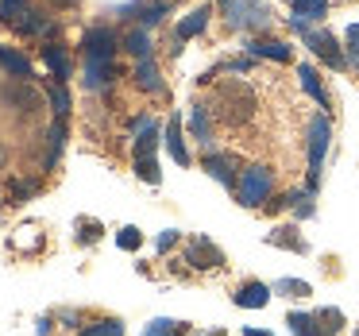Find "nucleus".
Wrapping results in <instances>:
<instances>
[{
  "mask_svg": "<svg viewBox=\"0 0 359 336\" xmlns=\"http://www.w3.org/2000/svg\"><path fill=\"white\" fill-rule=\"evenodd\" d=\"M255 109H259V101H255V93H251V86L248 81H224V86L217 89V97H212V112H217L224 124H248L251 116H255Z\"/></svg>",
  "mask_w": 359,
  "mask_h": 336,
  "instance_id": "nucleus-1",
  "label": "nucleus"
},
{
  "mask_svg": "<svg viewBox=\"0 0 359 336\" xmlns=\"http://www.w3.org/2000/svg\"><path fill=\"white\" fill-rule=\"evenodd\" d=\"M290 27L302 35L305 47H309L313 55L320 58V62H328L332 70H344V66H348V55H344V47L336 43L332 32H325V27H313V24H302V20H290Z\"/></svg>",
  "mask_w": 359,
  "mask_h": 336,
  "instance_id": "nucleus-2",
  "label": "nucleus"
},
{
  "mask_svg": "<svg viewBox=\"0 0 359 336\" xmlns=\"http://www.w3.org/2000/svg\"><path fill=\"white\" fill-rule=\"evenodd\" d=\"M217 4L224 12L228 27H236V32H263V27H271V8L263 0H217Z\"/></svg>",
  "mask_w": 359,
  "mask_h": 336,
  "instance_id": "nucleus-3",
  "label": "nucleus"
},
{
  "mask_svg": "<svg viewBox=\"0 0 359 336\" xmlns=\"http://www.w3.org/2000/svg\"><path fill=\"white\" fill-rule=\"evenodd\" d=\"M328 143H332V120L320 112V116L309 120V178H305V189H309V194H317V186H320V170H325Z\"/></svg>",
  "mask_w": 359,
  "mask_h": 336,
  "instance_id": "nucleus-4",
  "label": "nucleus"
},
{
  "mask_svg": "<svg viewBox=\"0 0 359 336\" xmlns=\"http://www.w3.org/2000/svg\"><path fill=\"white\" fill-rule=\"evenodd\" d=\"M274 194V174L271 166H248V170L240 174V182H236V197H240V205H248V209H259V205H266Z\"/></svg>",
  "mask_w": 359,
  "mask_h": 336,
  "instance_id": "nucleus-5",
  "label": "nucleus"
},
{
  "mask_svg": "<svg viewBox=\"0 0 359 336\" xmlns=\"http://www.w3.org/2000/svg\"><path fill=\"white\" fill-rule=\"evenodd\" d=\"M186 263L194 267V271H220V267H224V251L212 240H205V236H194L189 248H186Z\"/></svg>",
  "mask_w": 359,
  "mask_h": 336,
  "instance_id": "nucleus-6",
  "label": "nucleus"
},
{
  "mask_svg": "<svg viewBox=\"0 0 359 336\" xmlns=\"http://www.w3.org/2000/svg\"><path fill=\"white\" fill-rule=\"evenodd\" d=\"M116 32L112 27H89L86 35H81V55L86 58H109L112 62V55H116Z\"/></svg>",
  "mask_w": 359,
  "mask_h": 336,
  "instance_id": "nucleus-7",
  "label": "nucleus"
},
{
  "mask_svg": "<svg viewBox=\"0 0 359 336\" xmlns=\"http://www.w3.org/2000/svg\"><path fill=\"white\" fill-rule=\"evenodd\" d=\"M205 170H209V178H217L224 189L236 194V155H228V151H209V155H205Z\"/></svg>",
  "mask_w": 359,
  "mask_h": 336,
  "instance_id": "nucleus-8",
  "label": "nucleus"
},
{
  "mask_svg": "<svg viewBox=\"0 0 359 336\" xmlns=\"http://www.w3.org/2000/svg\"><path fill=\"white\" fill-rule=\"evenodd\" d=\"M112 78H116V62H109V58H86V74H81V81H86V89H109Z\"/></svg>",
  "mask_w": 359,
  "mask_h": 336,
  "instance_id": "nucleus-9",
  "label": "nucleus"
},
{
  "mask_svg": "<svg viewBox=\"0 0 359 336\" xmlns=\"http://www.w3.org/2000/svg\"><path fill=\"white\" fill-rule=\"evenodd\" d=\"M243 51H248L251 58H271V62H290V58H294V51L282 39H263V35H259V39H248Z\"/></svg>",
  "mask_w": 359,
  "mask_h": 336,
  "instance_id": "nucleus-10",
  "label": "nucleus"
},
{
  "mask_svg": "<svg viewBox=\"0 0 359 336\" xmlns=\"http://www.w3.org/2000/svg\"><path fill=\"white\" fill-rule=\"evenodd\" d=\"M232 302L240 305V309H263V305L271 302V286H266V282H243V286H236Z\"/></svg>",
  "mask_w": 359,
  "mask_h": 336,
  "instance_id": "nucleus-11",
  "label": "nucleus"
},
{
  "mask_svg": "<svg viewBox=\"0 0 359 336\" xmlns=\"http://www.w3.org/2000/svg\"><path fill=\"white\" fill-rule=\"evenodd\" d=\"M135 86H140L143 93H155V97H163V93H166L163 74H158L155 58H140V62H135Z\"/></svg>",
  "mask_w": 359,
  "mask_h": 336,
  "instance_id": "nucleus-12",
  "label": "nucleus"
},
{
  "mask_svg": "<svg viewBox=\"0 0 359 336\" xmlns=\"http://www.w3.org/2000/svg\"><path fill=\"white\" fill-rule=\"evenodd\" d=\"M120 12H135V20H140V27H155L158 20L170 12V4L166 0H151V4H143V0H135V4H124Z\"/></svg>",
  "mask_w": 359,
  "mask_h": 336,
  "instance_id": "nucleus-13",
  "label": "nucleus"
},
{
  "mask_svg": "<svg viewBox=\"0 0 359 336\" xmlns=\"http://www.w3.org/2000/svg\"><path fill=\"white\" fill-rule=\"evenodd\" d=\"M43 58H47L50 74H55V81H70L74 66H70V55H66V47H58V43H47L43 47Z\"/></svg>",
  "mask_w": 359,
  "mask_h": 336,
  "instance_id": "nucleus-14",
  "label": "nucleus"
},
{
  "mask_svg": "<svg viewBox=\"0 0 359 336\" xmlns=\"http://www.w3.org/2000/svg\"><path fill=\"white\" fill-rule=\"evenodd\" d=\"M166 151H170V159L178 166H189V151H186V140H182V120L170 116V124H166Z\"/></svg>",
  "mask_w": 359,
  "mask_h": 336,
  "instance_id": "nucleus-15",
  "label": "nucleus"
},
{
  "mask_svg": "<svg viewBox=\"0 0 359 336\" xmlns=\"http://www.w3.org/2000/svg\"><path fill=\"white\" fill-rule=\"evenodd\" d=\"M209 16H212V8L205 4V8H194L186 20L178 24V43H186V39H194V35H201L205 27H209Z\"/></svg>",
  "mask_w": 359,
  "mask_h": 336,
  "instance_id": "nucleus-16",
  "label": "nucleus"
},
{
  "mask_svg": "<svg viewBox=\"0 0 359 336\" xmlns=\"http://www.w3.org/2000/svg\"><path fill=\"white\" fill-rule=\"evenodd\" d=\"M0 66H4V70L12 74V78H20V81H27L32 78V62H27L24 55H20V51H12V47H4V43H0Z\"/></svg>",
  "mask_w": 359,
  "mask_h": 336,
  "instance_id": "nucleus-17",
  "label": "nucleus"
},
{
  "mask_svg": "<svg viewBox=\"0 0 359 336\" xmlns=\"http://www.w3.org/2000/svg\"><path fill=\"white\" fill-rule=\"evenodd\" d=\"M266 243H271V248H286V251H309V243H305L302 236H297V228H290V224L266 232Z\"/></svg>",
  "mask_w": 359,
  "mask_h": 336,
  "instance_id": "nucleus-18",
  "label": "nucleus"
},
{
  "mask_svg": "<svg viewBox=\"0 0 359 336\" xmlns=\"http://www.w3.org/2000/svg\"><path fill=\"white\" fill-rule=\"evenodd\" d=\"M297 78H302V89L313 97V101L320 105V109H328V93H325V86H320V78H317V70H313L309 62H302L297 66Z\"/></svg>",
  "mask_w": 359,
  "mask_h": 336,
  "instance_id": "nucleus-19",
  "label": "nucleus"
},
{
  "mask_svg": "<svg viewBox=\"0 0 359 336\" xmlns=\"http://www.w3.org/2000/svg\"><path fill=\"white\" fill-rule=\"evenodd\" d=\"M325 16H328V0H297L294 16H290V20H302V24H320Z\"/></svg>",
  "mask_w": 359,
  "mask_h": 336,
  "instance_id": "nucleus-20",
  "label": "nucleus"
},
{
  "mask_svg": "<svg viewBox=\"0 0 359 336\" xmlns=\"http://www.w3.org/2000/svg\"><path fill=\"white\" fill-rule=\"evenodd\" d=\"M189 132H194V140L201 143V147L212 140V120H209V112H205L201 105H194V109H189Z\"/></svg>",
  "mask_w": 359,
  "mask_h": 336,
  "instance_id": "nucleus-21",
  "label": "nucleus"
},
{
  "mask_svg": "<svg viewBox=\"0 0 359 336\" xmlns=\"http://www.w3.org/2000/svg\"><path fill=\"white\" fill-rule=\"evenodd\" d=\"M286 325H290V332L294 336H325L320 332V325H317V313H290L286 317Z\"/></svg>",
  "mask_w": 359,
  "mask_h": 336,
  "instance_id": "nucleus-22",
  "label": "nucleus"
},
{
  "mask_svg": "<svg viewBox=\"0 0 359 336\" xmlns=\"http://www.w3.org/2000/svg\"><path fill=\"white\" fill-rule=\"evenodd\" d=\"M124 51H128V55H135V58H151V35H147V27L128 32L124 35Z\"/></svg>",
  "mask_w": 359,
  "mask_h": 336,
  "instance_id": "nucleus-23",
  "label": "nucleus"
},
{
  "mask_svg": "<svg viewBox=\"0 0 359 336\" xmlns=\"http://www.w3.org/2000/svg\"><path fill=\"white\" fill-rule=\"evenodd\" d=\"M20 32H24V35H47L50 32V20L47 16H39V12H35V8H27L24 12V16H20Z\"/></svg>",
  "mask_w": 359,
  "mask_h": 336,
  "instance_id": "nucleus-24",
  "label": "nucleus"
},
{
  "mask_svg": "<svg viewBox=\"0 0 359 336\" xmlns=\"http://www.w3.org/2000/svg\"><path fill=\"white\" fill-rule=\"evenodd\" d=\"M143 336H186V325H182V321H170V317H158L143 328Z\"/></svg>",
  "mask_w": 359,
  "mask_h": 336,
  "instance_id": "nucleus-25",
  "label": "nucleus"
},
{
  "mask_svg": "<svg viewBox=\"0 0 359 336\" xmlns=\"http://www.w3.org/2000/svg\"><path fill=\"white\" fill-rule=\"evenodd\" d=\"M50 151H47V166H55L58 163V151H62V143H66V116H58L55 124H50Z\"/></svg>",
  "mask_w": 359,
  "mask_h": 336,
  "instance_id": "nucleus-26",
  "label": "nucleus"
},
{
  "mask_svg": "<svg viewBox=\"0 0 359 336\" xmlns=\"http://www.w3.org/2000/svg\"><path fill=\"white\" fill-rule=\"evenodd\" d=\"M135 174H140L147 186H158L163 182V174H158V163H155V155H135Z\"/></svg>",
  "mask_w": 359,
  "mask_h": 336,
  "instance_id": "nucleus-27",
  "label": "nucleus"
},
{
  "mask_svg": "<svg viewBox=\"0 0 359 336\" xmlns=\"http://www.w3.org/2000/svg\"><path fill=\"white\" fill-rule=\"evenodd\" d=\"M317 325L325 336H336L344 328V313L340 309H317Z\"/></svg>",
  "mask_w": 359,
  "mask_h": 336,
  "instance_id": "nucleus-28",
  "label": "nucleus"
},
{
  "mask_svg": "<svg viewBox=\"0 0 359 336\" xmlns=\"http://www.w3.org/2000/svg\"><path fill=\"white\" fill-rule=\"evenodd\" d=\"M344 55H348V66L359 74V24H351L344 32Z\"/></svg>",
  "mask_w": 359,
  "mask_h": 336,
  "instance_id": "nucleus-29",
  "label": "nucleus"
},
{
  "mask_svg": "<svg viewBox=\"0 0 359 336\" xmlns=\"http://www.w3.org/2000/svg\"><path fill=\"white\" fill-rule=\"evenodd\" d=\"M290 209H294L302 220H309L313 213H317V205H313V194H309V189H305V194H297V189H294V194H290Z\"/></svg>",
  "mask_w": 359,
  "mask_h": 336,
  "instance_id": "nucleus-30",
  "label": "nucleus"
},
{
  "mask_svg": "<svg viewBox=\"0 0 359 336\" xmlns=\"http://www.w3.org/2000/svg\"><path fill=\"white\" fill-rule=\"evenodd\" d=\"M47 97H50V105H55L58 116H66V112H70V93H66V81H55V86H47Z\"/></svg>",
  "mask_w": 359,
  "mask_h": 336,
  "instance_id": "nucleus-31",
  "label": "nucleus"
},
{
  "mask_svg": "<svg viewBox=\"0 0 359 336\" xmlns=\"http://www.w3.org/2000/svg\"><path fill=\"white\" fill-rule=\"evenodd\" d=\"M271 290H278V294H286V297H309L313 294L309 282H297V278H278Z\"/></svg>",
  "mask_w": 359,
  "mask_h": 336,
  "instance_id": "nucleus-32",
  "label": "nucleus"
},
{
  "mask_svg": "<svg viewBox=\"0 0 359 336\" xmlns=\"http://www.w3.org/2000/svg\"><path fill=\"white\" fill-rule=\"evenodd\" d=\"M4 97H8V101H20V105H27V112H35V109H39V93H32V89H8V93H4Z\"/></svg>",
  "mask_w": 359,
  "mask_h": 336,
  "instance_id": "nucleus-33",
  "label": "nucleus"
},
{
  "mask_svg": "<svg viewBox=\"0 0 359 336\" xmlns=\"http://www.w3.org/2000/svg\"><path fill=\"white\" fill-rule=\"evenodd\" d=\"M81 336H124V325H120V321H97V325L86 328Z\"/></svg>",
  "mask_w": 359,
  "mask_h": 336,
  "instance_id": "nucleus-34",
  "label": "nucleus"
},
{
  "mask_svg": "<svg viewBox=\"0 0 359 336\" xmlns=\"http://www.w3.org/2000/svg\"><path fill=\"white\" fill-rule=\"evenodd\" d=\"M116 243H120V248H124V251H135V248H140V243H143V236H140V228H132V224H128V228H120V236H116Z\"/></svg>",
  "mask_w": 359,
  "mask_h": 336,
  "instance_id": "nucleus-35",
  "label": "nucleus"
},
{
  "mask_svg": "<svg viewBox=\"0 0 359 336\" xmlns=\"http://www.w3.org/2000/svg\"><path fill=\"white\" fill-rule=\"evenodd\" d=\"M97 236H101V224H97V220H78V240L93 243Z\"/></svg>",
  "mask_w": 359,
  "mask_h": 336,
  "instance_id": "nucleus-36",
  "label": "nucleus"
},
{
  "mask_svg": "<svg viewBox=\"0 0 359 336\" xmlns=\"http://www.w3.org/2000/svg\"><path fill=\"white\" fill-rule=\"evenodd\" d=\"M35 182H12V201H24V197H32L35 194Z\"/></svg>",
  "mask_w": 359,
  "mask_h": 336,
  "instance_id": "nucleus-37",
  "label": "nucleus"
},
{
  "mask_svg": "<svg viewBox=\"0 0 359 336\" xmlns=\"http://www.w3.org/2000/svg\"><path fill=\"white\" fill-rule=\"evenodd\" d=\"M178 240H182V236H178V232H174V228H170V232H163V236H158V240H155V248H158V251H170V248H174V243H178Z\"/></svg>",
  "mask_w": 359,
  "mask_h": 336,
  "instance_id": "nucleus-38",
  "label": "nucleus"
},
{
  "mask_svg": "<svg viewBox=\"0 0 359 336\" xmlns=\"http://www.w3.org/2000/svg\"><path fill=\"white\" fill-rule=\"evenodd\" d=\"M50 325H55L50 317H39V328H35V332H39V336H47V332H50Z\"/></svg>",
  "mask_w": 359,
  "mask_h": 336,
  "instance_id": "nucleus-39",
  "label": "nucleus"
},
{
  "mask_svg": "<svg viewBox=\"0 0 359 336\" xmlns=\"http://www.w3.org/2000/svg\"><path fill=\"white\" fill-rule=\"evenodd\" d=\"M243 336H271V332H263V328H243Z\"/></svg>",
  "mask_w": 359,
  "mask_h": 336,
  "instance_id": "nucleus-40",
  "label": "nucleus"
},
{
  "mask_svg": "<svg viewBox=\"0 0 359 336\" xmlns=\"http://www.w3.org/2000/svg\"><path fill=\"white\" fill-rule=\"evenodd\" d=\"M189 336H220V332H189Z\"/></svg>",
  "mask_w": 359,
  "mask_h": 336,
  "instance_id": "nucleus-41",
  "label": "nucleus"
},
{
  "mask_svg": "<svg viewBox=\"0 0 359 336\" xmlns=\"http://www.w3.org/2000/svg\"><path fill=\"white\" fill-rule=\"evenodd\" d=\"M290 4H297V0H290Z\"/></svg>",
  "mask_w": 359,
  "mask_h": 336,
  "instance_id": "nucleus-42",
  "label": "nucleus"
}]
</instances>
